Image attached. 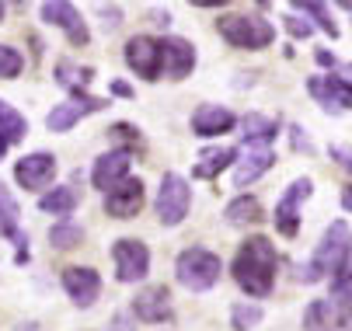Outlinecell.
<instances>
[{
	"label": "cell",
	"instance_id": "obj_4",
	"mask_svg": "<svg viewBox=\"0 0 352 331\" xmlns=\"http://www.w3.org/2000/svg\"><path fill=\"white\" fill-rule=\"evenodd\" d=\"M217 28L230 45H237V49H265L276 38V28L265 18H255V14H227V18L217 21Z\"/></svg>",
	"mask_w": 352,
	"mask_h": 331
},
{
	"label": "cell",
	"instance_id": "obj_12",
	"mask_svg": "<svg viewBox=\"0 0 352 331\" xmlns=\"http://www.w3.org/2000/svg\"><path fill=\"white\" fill-rule=\"evenodd\" d=\"M63 290L70 293V300L77 307H91L102 293V279H98L94 269H63Z\"/></svg>",
	"mask_w": 352,
	"mask_h": 331
},
{
	"label": "cell",
	"instance_id": "obj_10",
	"mask_svg": "<svg viewBox=\"0 0 352 331\" xmlns=\"http://www.w3.org/2000/svg\"><path fill=\"white\" fill-rule=\"evenodd\" d=\"M109 216L116 220H129L143 209V181L140 178H122L116 188H109V199H105Z\"/></svg>",
	"mask_w": 352,
	"mask_h": 331
},
{
	"label": "cell",
	"instance_id": "obj_2",
	"mask_svg": "<svg viewBox=\"0 0 352 331\" xmlns=\"http://www.w3.org/2000/svg\"><path fill=\"white\" fill-rule=\"evenodd\" d=\"M349 258H352V230H349L345 220H335V223L324 230V238H321V244H318L311 265L300 272V279H304V282H318V279H324V275L338 279V275L345 272Z\"/></svg>",
	"mask_w": 352,
	"mask_h": 331
},
{
	"label": "cell",
	"instance_id": "obj_33",
	"mask_svg": "<svg viewBox=\"0 0 352 331\" xmlns=\"http://www.w3.org/2000/svg\"><path fill=\"white\" fill-rule=\"evenodd\" d=\"M286 28H289L296 38H307V35H311V25H307V21H300V18H286Z\"/></svg>",
	"mask_w": 352,
	"mask_h": 331
},
{
	"label": "cell",
	"instance_id": "obj_27",
	"mask_svg": "<svg viewBox=\"0 0 352 331\" xmlns=\"http://www.w3.org/2000/svg\"><path fill=\"white\" fill-rule=\"evenodd\" d=\"M49 241H53V248L67 251V248H77L84 241V230L74 227V223H56L53 230H49Z\"/></svg>",
	"mask_w": 352,
	"mask_h": 331
},
{
	"label": "cell",
	"instance_id": "obj_11",
	"mask_svg": "<svg viewBox=\"0 0 352 331\" xmlns=\"http://www.w3.org/2000/svg\"><path fill=\"white\" fill-rule=\"evenodd\" d=\"M192 67H195V49H192V42L175 38V35L161 42V70H164L171 80L188 77V73H192Z\"/></svg>",
	"mask_w": 352,
	"mask_h": 331
},
{
	"label": "cell",
	"instance_id": "obj_8",
	"mask_svg": "<svg viewBox=\"0 0 352 331\" xmlns=\"http://www.w3.org/2000/svg\"><path fill=\"white\" fill-rule=\"evenodd\" d=\"M311 188H314L311 178H296V181L289 185V192L279 199V206H276V230L283 233V238H296V230H300L296 209H300V203L311 196Z\"/></svg>",
	"mask_w": 352,
	"mask_h": 331
},
{
	"label": "cell",
	"instance_id": "obj_24",
	"mask_svg": "<svg viewBox=\"0 0 352 331\" xmlns=\"http://www.w3.org/2000/svg\"><path fill=\"white\" fill-rule=\"evenodd\" d=\"M223 216H227V223H234V227L258 223V220H262V203H258L255 196H237V199L223 209Z\"/></svg>",
	"mask_w": 352,
	"mask_h": 331
},
{
	"label": "cell",
	"instance_id": "obj_7",
	"mask_svg": "<svg viewBox=\"0 0 352 331\" xmlns=\"http://www.w3.org/2000/svg\"><path fill=\"white\" fill-rule=\"evenodd\" d=\"M112 258H116V275L119 282H136L150 272V251L143 241H133V238H122L116 241L112 248Z\"/></svg>",
	"mask_w": 352,
	"mask_h": 331
},
{
	"label": "cell",
	"instance_id": "obj_35",
	"mask_svg": "<svg viewBox=\"0 0 352 331\" xmlns=\"http://www.w3.org/2000/svg\"><path fill=\"white\" fill-rule=\"evenodd\" d=\"M331 154H335V157H338V161H342V164H345V168L352 171V150H345V147H335Z\"/></svg>",
	"mask_w": 352,
	"mask_h": 331
},
{
	"label": "cell",
	"instance_id": "obj_32",
	"mask_svg": "<svg viewBox=\"0 0 352 331\" xmlns=\"http://www.w3.org/2000/svg\"><path fill=\"white\" fill-rule=\"evenodd\" d=\"M338 324L345 331H352V297H342V307H338Z\"/></svg>",
	"mask_w": 352,
	"mask_h": 331
},
{
	"label": "cell",
	"instance_id": "obj_13",
	"mask_svg": "<svg viewBox=\"0 0 352 331\" xmlns=\"http://www.w3.org/2000/svg\"><path fill=\"white\" fill-rule=\"evenodd\" d=\"M42 18L49 21V25H56V28H63L67 35H70V42L74 45H87V25L80 21V14H77V8L74 4H63V0H53V4H42Z\"/></svg>",
	"mask_w": 352,
	"mask_h": 331
},
{
	"label": "cell",
	"instance_id": "obj_16",
	"mask_svg": "<svg viewBox=\"0 0 352 331\" xmlns=\"http://www.w3.org/2000/svg\"><path fill=\"white\" fill-rule=\"evenodd\" d=\"M105 109V102L102 98H84V102H63V105H56L53 112L45 115V126L53 129V133H67L74 122H80L84 115H91V112H102Z\"/></svg>",
	"mask_w": 352,
	"mask_h": 331
},
{
	"label": "cell",
	"instance_id": "obj_21",
	"mask_svg": "<svg viewBox=\"0 0 352 331\" xmlns=\"http://www.w3.org/2000/svg\"><path fill=\"white\" fill-rule=\"evenodd\" d=\"M234 157H237L234 147H213V150H203V154H199V164L192 168V174H195V178H217L223 168L234 164Z\"/></svg>",
	"mask_w": 352,
	"mask_h": 331
},
{
	"label": "cell",
	"instance_id": "obj_20",
	"mask_svg": "<svg viewBox=\"0 0 352 331\" xmlns=\"http://www.w3.org/2000/svg\"><path fill=\"white\" fill-rule=\"evenodd\" d=\"M272 150L269 147H258V150H248V157L237 164V171H234V185L237 188H244V185H251L255 178H262L269 168H272Z\"/></svg>",
	"mask_w": 352,
	"mask_h": 331
},
{
	"label": "cell",
	"instance_id": "obj_5",
	"mask_svg": "<svg viewBox=\"0 0 352 331\" xmlns=\"http://www.w3.org/2000/svg\"><path fill=\"white\" fill-rule=\"evenodd\" d=\"M192 206V188L182 174H164L157 188V220L164 227H178Z\"/></svg>",
	"mask_w": 352,
	"mask_h": 331
},
{
	"label": "cell",
	"instance_id": "obj_9",
	"mask_svg": "<svg viewBox=\"0 0 352 331\" xmlns=\"http://www.w3.org/2000/svg\"><path fill=\"white\" fill-rule=\"evenodd\" d=\"M14 178L21 188H28V192H35V188H45L49 181L56 178V157L53 154H28L14 164Z\"/></svg>",
	"mask_w": 352,
	"mask_h": 331
},
{
	"label": "cell",
	"instance_id": "obj_14",
	"mask_svg": "<svg viewBox=\"0 0 352 331\" xmlns=\"http://www.w3.org/2000/svg\"><path fill=\"white\" fill-rule=\"evenodd\" d=\"M133 314L140 321H150V324L168 321L171 317V293H168V286H146V290H140L136 300H133Z\"/></svg>",
	"mask_w": 352,
	"mask_h": 331
},
{
	"label": "cell",
	"instance_id": "obj_19",
	"mask_svg": "<svg viewBox=\"0 0 352 331\" xmlns=\"http://www.w3.org/2000/svg\"><path fill=\"white\" fill-rule=\"evenodd\" d=\"M0 238H14L21 248H18V262H28V241L18 233V203L11 199V192L0 185Z\"/></svg>",
	"mask_w": 352,
	"mask_h": 331
},
{
	"label": "cell",
	"instance_id": "obj_18",
	"mask_svg": "<svg viewBox=\"0 0 352 331\" xmlns=\"http://www.w3.org/2000/svg\"><path fill=\"white\" fill-rule=\"evenodd\" d=\"M234 112L220 109V105H199L192 115V133L195 136H220L227 129H234Z\"/></svg>",
	"mask_w": 352,
	"mask_h": 331
},
{
	"label": "cell",
	"instance_id": "obj_23",
	"mask_svg": "<svg viewBox=\"0 0 352 331\" xmlns=\"http://www.w3.org/2000/svg\"><path fill=\"white\" fill-rule=\"evenodd\" d=\"M77 188L74 185H63V188H53V192H45L38 199V209L42 213H53V216H70L74 206H77Z\"/></svg>",
	"mask_w": 352,
	"mask_h": 331
},
{
	"label": "cell",
	"instance_id": "obj_3",
	"mask_svg": "<svg viewBox=\"0 0 352 331\" xmlns=\"http://www.w3.org/2000/svg\"><path fill=\"white\" fill-rule=\"evenodd\" d=\"M220 272H223L220 258H217L213 251H206V248H188V251H182L178 262H175L178 282H182L185 290H192V293H203V290L217 286Z\"/></svg>",
	"mask_w": 352,
	"mask_h": 331
},
{
	"label": "cell",
	"instance_id": "obj_22",
	"mask_svg": "<svg viewBox=\"0 0 352 331\" xmlns=\"http://www.w3.org/2000/svg\"><path fill=\"white\" fill-rule=\"evenodd\" d=\"M338 324V307L331 300H314L304 310V331H335Z\"/></svg>",
	"mask_w": 352,
	"mask_h": 331
},
{
	"label": "cell",
	"instance_id": "obj_1",
	"mask_svg": "<svg viewBox=\"0 0 352 331\" xmlns=\"http://www.w3.org/2000/svg\"><path fill=\"white\" fill-rule=\"evenodd\" d=\"M276 265H279V258H276L272 241L262 238V233H255V238H248L237 248L234 279L248 297H269L272 286H276Z\"/></svg>",
	"mask_w": 352,
	"mask_h": 331
},
{
	"label": "cell",
	"instance_id": "obj_29",
	"mask_svg": "<svg viewBox=\"0 0 352 331\" xmlns=\"http://www.w3.org/2000/svg\"><path fill=\"white\" fill-rule=\"evenodd\" d=\"M21 53L18 49H11V45H0V77L4 80H11V77H18L21 73Z\"/></svg>",
	"mask_w": 352,
	"mask_h": 331
},
{
	"label": "cell",
	"instance_id": "obj_30",
	"mask_svg": "<svg viewBox=\"0 0 352 331\" xmlns=\"http://www.w3.org/2000/svg\"><path fill=\"white\" fill-rule=\"evenodd\" d=\"M258 321H262V310H258V307H244V304H241V307H234V328H241V331H244V328L258 324Z\"/></svg>",
	"mask_w": 352,
	"mask_h": 331
},
{
	"label": "cell",
	"instance_id": "obj_6",
	"mask_svg": "<svg viewBox=\"0 0 352 331\" xmlns=\"http://www.w3.org/2000/svg\"><path fill=\"white\" fill-rule=\"evenodd\" d=\"M126 63L129 70H136V77L157 80L161 77V42L150 35H133L126 42Z\"/></svg>",
	"mask_w": 352,
	"mask_h": 331
},
{
	"label": "cell",
	"instance_id": "obj_31",
	"mask_svg": "<svg viewBox=\"0 0 352 331\" xmlns=\"http://www.w3.org/2000/svg\"><path fill=\"white\" fill-rule=\"evenodd\" d=\"M335 297H338V300H342V297H352V269L335 279Z\"/></svg>",
	"mask_w": 352,
	"mask_h": 331
},
{
	"label": "cell",
	"instance_id": "obj_36",
	"mask_svg": "<svg viewBox=\"0 0 352 331\" xmlns=\"http://www.w3.org/2000/svg\"><path fill=\"white\" fill-rule=\"evenodd\" d=\"M342 206H345V209H352V185L342 192Z\"/></svg>",
	"mask_w": 352,
	"mask_h": 331
},
{
	"label": "cell",
	"instance_id": "obj_26",
	"mask_svg": "<svg viewBox=\"0 0 352 331\" xmlns=\"http://www.w3.org/2000/svg\"><path fill=\"white\" fill-rule=\"evenodd\" d=\"M28 133V122L18 109H11L8 102H0V136L8 139V144H18V139H25Z\"/></svg>",
	"mask_w": 352,
	"mask_h": 331
},
{
	"label": "cell",
	"instance_id": "obj_25",
	"mask_svg": "<svg viewBox=\"0 0 352 331\" xmlns=\"http://www.w3.org/2000/svg\"><path fill=\"white\" fill-rule=\"evenodd\" d=\"M279 133V122L276 119H265V115H248L244 119V139L248 144H258V147H269Z\"/></svg>",
	"mask_w": 352,
	"mask_h": 331
},
{
	"label": "cell",
	"instance_id": "obj_28",
	"mask_svg": "<svg viewBox=\"0 0 352 331\" xmlns=\"http://www.w3.org/2000/svg\"><path fill=\"white\" fill-rule=\"evenodd\" d=\"M293 8H300L304 14H311V18H314L331 38H338V28H335V21L328 18V8H324V4H314V0H307V4H293Z\"/></svg>",
	"mask_w": 352,
	"mask_h": 331
},
{
	"label": "cell",
	"instance_id": "obj_17",
	"mask_svg": "<svg viewBox=\"0 0 352 331\" xmlns=\"http://www.w3.org/2000/svg\"><path fill=\"white\" fill-rule=\"evenodd\" d=\"M129 171V150H112V154H102L94 161V171H91V181L94 188H116Z\"/></svg>",
	"mask_w": 352,
	"mask_h": 331
},
{
	"label": "cell",
	"instance_id": "obj_15",
	"mask_svg": "<svg viewBox=\"0 0 352 331\" xmlns=\"http://www.w3.org/2000/svg\"><path fill=\"white\" fill-rule=\"evenodd\" d=\"M307 91L324 109H352V84H345L342 77H311Z\"/></svg>",
	"mask_w": 352,
	"mask_h": 331
},
{
	"label": "cell",
	"instance_id": "obj_34",
	"mask_svg": "<svg viewBox=\"0 0 352 331\" xmlns=\"http://www.w3.org/2000/svg\"><path fill=\"white\" fill-rule=\"evenodd\" d=\"M109 331H133L129 314H116V321H112V328H109Z\"/></svg>",
	"mask_w": 352,
	"mask_h": 331
},
{
	"label": "cell",
	"instance_id": "obj_37",
	"mask_svg": "<svg viewBox=\"0 0 352 331\" xmlns=\"http://www.w3.org/2000/svg\"><path fill=\"white\" fill-rule=\"evenodd\" d=\"M0 21H4V4H0Z\"/></svg>",
	"mask_w": 352,
	"mask_h": 331
}]
</instances>
